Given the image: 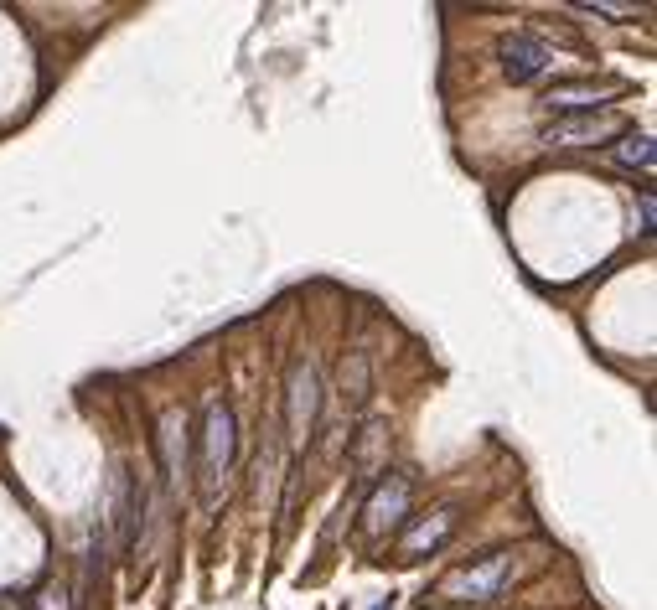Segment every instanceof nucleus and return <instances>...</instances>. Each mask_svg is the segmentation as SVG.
I'll return each mask as SVG.
<instances>
[{"label": "nucleus", "mask_w": 657, "mask_h": 610, "mask_svg": "<svg viewBox=\"0 0 657 610\" xmlns=\"http://www.w3.org/2000/svg\"><path fill=\"white\" fill-rule=\"evenodd\" d=\"M233 409L223 399H207L202 409V430H197V492H202V507H218L223 486H228V471H233Z\"/></svg>", "instance_id": "obj_1"}, {"label": "nucleus", "mask_w": 657, "mask_h": 610, "mask_svg": "<svg viewBox=\"0 0 657 610\" xmlns=\"http://www.w3.org/2000/svg\"><path fill=\"white\" fill-rule=\"evenodd\" d=\"M316 414H321V373L311 357H301L285 383V440L295 450H306V440L316 435Z\"/></svg>", "instance_id": "obj_2"}, {"label": "nucleus", "mask_w": 657, "mask_h": 610, "mask_svg": "<svg viewBox=\"0 0 657 610\" xmlns=\"http://www.w3.org/2000/svg\"><path fill=\"white\" fill-rule=\"evenodd\" d=\"M626 135V119L621 114H564L554 119V125H544V145L554 150H585V145H606V140H621Z\"/></svg>", "instance_id": "obj_3"}, {"label": "nucleus", "mask_w": 657, "mask_h": 610, "mask_svg": "<svg viewBox=\"0 0 657 610\" xmlns=\"http://www.w3.org/2000/svg\"><path fill=\"white\" fill-rule=\"evenodd\" d=\"M507 579H513V554H487L466 569H456L445 579V595H461V600H492Z\"/></svg>", "instance_id": "obj_4"}, {"label": "nucleus", "mask_w": 657, "mask_h": 610, "mask_svg": "<svg viewBox=\"0 0 657 610\" xmlns=\"http://www.w3.org/2000/svg\"><path fill=\"white\" fill-rule=\"evenodd\" d=\"M616 94H626V83H616V78H580V83H554L549 94H544V109L549 114H595V104H606V99H616Z\"/></svg>", "instance_id": "obj_5"}, {"label": "nucleus", "mask_w": 657, "mask_h": 610, "mask_svg": "<svg viewBox=\"0 0 657 610\" xmlns=\"http://www.w3.org/2000/svg\"><path fill=\"white\" fill-rule=\"evenodd\" d=\"M549 68H554V52L539 37H528V32L502 37V73L513 83H539Z\"/></svg>", "instance_id": "obj_6"}, {"label": "nucleus", "mask_w": 657, "mask_h": 610, "mask_svg": "<svg viewBox=\"0 0 657 610\" xmlns=\"http://www.w3.org/2000/svg\"><path fill=\"white\" fill-rule=\"evenodd\" d=\"M456 533V507H440V512H430V517H420L404 538H399V554L404 559H425V554H435V548Z\"/></svg>", "instance_id": "obj_7"}, {"label": "nucleus", "mask_w": 657, "mask_h": 610, "mask_svg": "<svg viewBox=\"0 0 657 610\" xmlns=\"http://www.w3.org/2000/svg\"><path fill=\"white\" fill-rule=\"evenodd\" d=\"M404 507H409V481H404V476H388L378 492H373V502L363 507V517H368L373 533H383V528H394L399 517H404Z\"/></svg>", "instance_id": "obj_8"}, {"label": "nucleus", "mask_w": 657, "mask_h": 610, "mask_svg": "<svg viewBox=\"0 0 657 610\" xmlns=\"http://www.w3.org/2000/svg\"><path fill=\"white\" fill-rule=\"evenodd\" d=\"M161 461H166V476L176 486L187 481V414L182 409L161 414Z\"/></svg>", "instance_id": "obj_9"}, {"label": "nucleus", "mask_w": 657, "mask_h": 610, "mask_svg": "<svg viewBox=\"0 0 657 610\" xmlns=\"http://www.w3.org/2000/svg\"><path fill=\"white\" fill-rule=\"evenodd\" d=\"M135 481L130 471H114V507H109V523H114V548H130L135 538Z\"/></svg>", "instance_id": "obj_10"}, {"label": "nucleus", "mask_w": 657, "mask_h": 610, "mask_svg": "<svg viewBox=\"0 0 657 610\" xmlns=\"http://www.w3.org/2000/svg\"><path fill=\"white\" fill-rule=\"evenodd\" d=\"M611 156H616L621 166H632V171H652V135L626 130V135L611 145Z\"/></svg>", "instance_id": "obj_11"}, {"label": "nucleus", "mask_w": 657, "mask_h": 610, "mask_svg": "<svg viewBox=\"0 0 657 610\" xmlns=\"http://www.w3.org/2000/svg\"><path fill=\"white\" fill-rule=\"evenodd\" d=\"M342 393H347L352 404L368 399V352H347V362H342Z\"/></svg>", "instance_id": "obj_12"}, {"label": "nucleus", "mask_w": 657, "mask_h": 610, "mask_svg": "<svg viewBox=\"0 0 657 610\" xmlns=\"http://www.w3.org/2000/svg\"><path fill=\"white\" fill-rule=\"evenodd\" d=\"M373 610H394V605H373Z\"/></svg>", "instance_id": "obj_13"}]
</instances>
